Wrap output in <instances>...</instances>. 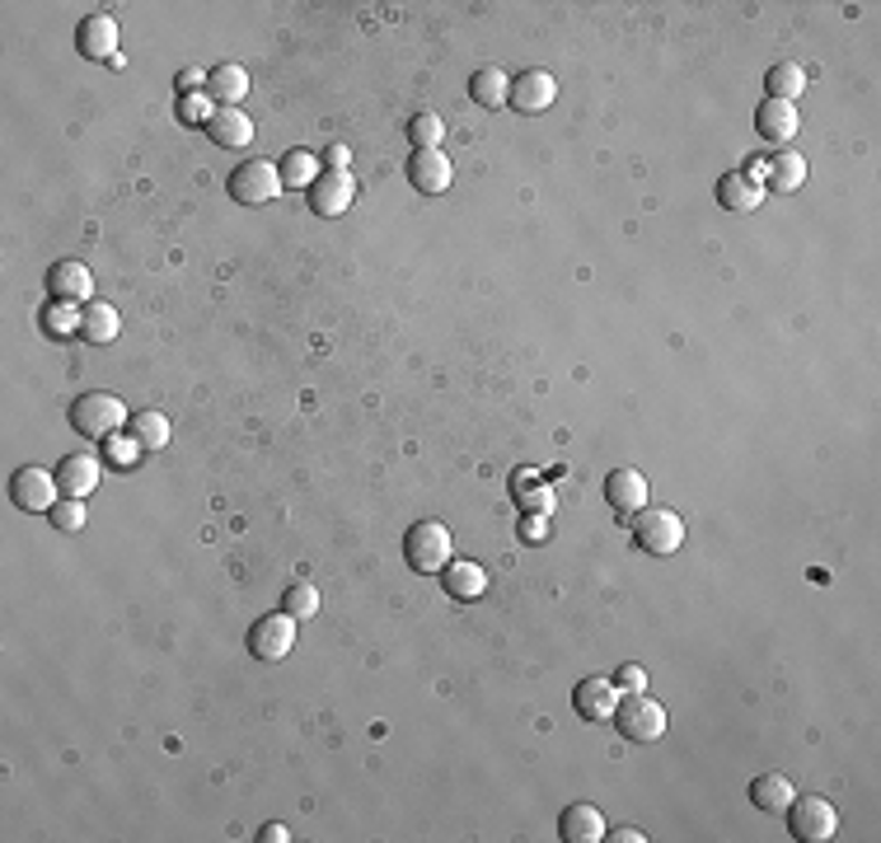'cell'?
I'll return each instance as SVG.
<instances>
[{
	"instance_id": "1",
	"label": "cell",
	"mask_w": 881,
	"mask_h": 843,
	"mask_svg": "<svg viewBox=\"0 0 881 843\" xmlns=\"http://www.w3.org/2000/svg\"><path fill=\"white\" fill-rule=\"evenodd\" d=\"M131 418H127V403L118 394H104V390H89L71 403V427L89 441H108L112 431H123Z\"/></svg>"
},
{
	"instance_id": "2",
	"label": "cell",
	"mask_w": 881,
	"mask_h": 843,
	"mask_svg": "<svg viewBox=\"0 0 881 843\" xmlns=\"http://www.w3.org/2000/svg\"><path fill=\"white\" fill-rule=\"evenodd\" d=\"M282 169L273 165V159H239V165L231 169V178H225V193H231L239 207H263V202L282 197Z\"/></svg>"
},
{
	"instance_id": "3",
	"label": "cell",
	"mask_w": 881,
	"mask_h": 843,
	"mask_svg": "<svg viewBox=\"0 0 881 843\" xmlns=\"http://www.w3.org/2000/svg\"><path fill=\"white\" fill-rule=\"evenodd\" d=\"M403 558H409L413 572L422 577H441L450 562V530L441 520H418V526L403 535Z\"/></svg>"
},
{
	"instance_id": "4",
	"label": "cell",
	"mask_w": 881,
	"mask_h": 843,
	"mask_svg": "<svg viewBox=\"0 0 881 843\" xmlns=\"http://www.w3.org/2000/svg\"><path fill=\"white\" fill-rule=\"evenodd\" d=\"M634 543L652 558H670L685 543V520L666 507H643L634 516Z\"/></svg>"
},
{
	"instance_id": "5",
	"label": "cell",
	"mask_w": 881,
	"mask_h": 843,
	"mask_svg": "<svg viewBox=\"0 0 881 843\" xmlns=\"http://www.w3.org/2000/svg\"><path fill=\"white\" fill-rule=\"evenodd\" d=\"M783 815H787V834L802 843H825L840 830V811H834L825 796H793Z\"/></svg>"
},
{
	"instance_id": "6",
	"label": "cell",
	"mask_w": 881,
	"mask_h": 843,
	"mask_svg": "<svg viewBox=\"0 0 881 843\" xmlns=\"http://www.w3.org/2000/svg\"><path fill=\"white\" fill-rule=\"evenodd\" d=\"M615 726L628 741L652 745V741L666 736V708L657 698H647V694H624L619 708H615Z\"/></svg>"
},
{
	"instance_id": "7",
	"label": "cell",
	"mask_w": 881,
	"mask_h": 843,
	"mask_svg": "<svg viewBox=\"0 0 881 843\" xmlns=\"http://www.w3.org/2000/svg\"><path fill=\"white\" fill-rule=\"evenodd\" d=\"M10 501H14L19 511H52L57 501H61V483H57V473L38 469V464L14 469V478H10Z\"/></svg>"
},
{
	"instance_id": "8",
	"label": "cell",
	"mask_w": 881,
	"mask_h": 843,
	"mask_svg": "<svg viewBox=\"0 0 881 843\" xmlns=\"http://www.w3.org/2000/svg\"><path fill=\"white\" fill-rule=\"evenodd\" d=\"M296 647V619L282 609V614H263V619L248 628V651L258 660H282Z\"/></svg>"
},
{
	"instance_id": "9",
	"label": "cell",
	"mask_w": 881,
	"mask_h": 843,
	"mask_svg": "<svg viewBox=\"0 0 881 843\" xmlns=\"http://www.w3.org/2000/svg\"><path fill=\"white\" fill-rule=\"evenodd\" d=\"M352 197H356V178L347 169H324L310 184V212L333 220V216H343L352 207Z\"/></svg>"
},
{
	"instance_id": "10",
	"label": "cell",
	"mask_w": 881,
	"mask_h": 843,
	"mask_svg": "<svg viewBox=\"0 0 881 843\" xmlns=\"http://www.w3.org/2000/svg\"><path fill=\"white\" fill-rule=\"evenodd\" d=\"M76 52L85 61H118V19L112 14H85L76 29Z\"/></svg>"
},
{
	"instance_id": "11",
	"label": "cell",
	"mask_w": 881,
	"mask_h": 843,
	"mask_svg": "<svg viewBox=\"0 0 881 843\" xmlns=\"http://www.w3.org/2000/svg\"><path fill=\"white\" fill-rule=\"evenodd\" d=\"M572 708L581 722H615V708H619V685L615 679H581L577 694H572Z\"/></svg>"
},
{
	"instance_id": "12",
	"label": "cell",
	"mask_w": 881,
	"mask_h": 843,
	"mask_svg": "<svg viewBox=\"0 0 881 843\" xmlns=\"http://www.w3.org/2000/svg\"><path fill=\"white\" fill-rule=\"evenodd\" d=\"M554 99H558V85H554L549 71H521V76L511 80V108L526 112V118L554 108Z\"/></svg>"
},
{
	"instance_id": "13",
	"label": "cell",
	"mask_w": 881,
	"mask_h": 843,
	"mask_svg": "<svg viewBox=\"0 0 881 843\" xmlns=\"http://www.w3.org/2000/svg\"><path fill=\"white\" fill-rule=\"evenodd\" d=\"M450 178H456V169H450V159L441 150H413V159H409V184L422 197H441L450 188Z\"/></svg>"
},
{
	"instance_id": "14",
	"label": "cell",
	"mask_w": 881,
	"mask_h": 843,
	"mask_svg": "<svg viewBox=\"0 0 881 843\" xmlns=\"http://www.w3.org/2000/svg\"><path fill=\"white\" fill-rule=\"evenodd\" d=\"M797 127H802L797 104H783V99H770V95H764V104L755 108V131L764 136V141L787 146V141L797 136Z\"/></svg>"
},
{
	"instance_id": "15",
	"label": "cell",
	"mask_w": 881,
	"mask_h": 843,
	"mask_svg": "<svg viewBox=\"0 0 881 843\" xmlns=\"http://www.w3.org/2000/svg\"><path fill=\"white\" fill-rule=\"evenodd\" d=\"M605 501L619 516H638L647 507V478L638 469H615L605 478Z\"/></svg>"
},
{
	"instance_id": "16",
	"label": "cell",
	"mask_w": 881,
	"mask_h": 843,
	"mask_svg": "<svg viewBox=\"0 0 881 843\" xmlns=\"http://www.w3.org/2000/svg\"><path fill=\"white\" fill-rule=\"evenodd\" d=\"M717 202L727 212H755L760 202H764V184H760V174H751V169H732V174H722L717 178Z\"/></svg>"
},
{
	"instance_id": "17",
	"label": "cell",
	"mask_w": 881,
	"mask_h": 843,
	"mask_svg": "<svg viewBox=\"0 0 881 843\" xmlns=\"http://www.w3.org/2000/svg\"><path fill=\"white\" fill-rule=\"evenodd\" d=\"M48 291H52V301L80 305V301H89V291H95V272H89L85 263L61 258V263H52V272H48Z\"/></svg>"
},
{
	"instance_id": "18",
	"label": "cell",
	"mask_w": 881,
	"mask_h": 843,
	"mask_svg": "<svg viewBox=\"0 0 881 843\" xmlns=\"http://www.w3.org/2000/svg\"><path fill=\"white\" fill-rule=\"evenodd\" d=\"M99 478H104V464L95 460V454H66V460L57 464L61 497H89L99 488Z\"/></svg>"
},
{
	"instance_id": "19",
	"label": "cell",
	"mask_w": 881,
	"mask_h": 843,
	"mask_svg": "<svg viewBox=\"0 0 881 843\" xmlns=\"http://www.w3.org/2000/svg\"><path fill=\"white\" fill-rule=\"evenodd\" d=\"M558 839L562 843H600L605 839V820L591 802H572L558 815Z\"/></svg>"
},
{
	"instance_id": "20",
	"label": "cell",
	"mask_w": 881,
	"mask_h": 843,
	"mask_svg": "<svg viewBox=\"0 0 881 843\" xmlns=\"http://www.w3.org/2000/svg\"><path fill=\"white\" fill-rule=\"evenodd\" d=\"M441 586H446V596H450V600L469 605V600H479L483 590H488V572H483L479 562L450 558V562H446V572H441Z\"/></svg>"
},
{
	"instance_id": "21",
	"label": "cell",
	"mask_w": 881,
	"mask_h": 843,
	"mask_svg": "<svg viewBox=\"0 0 881 843\" xmlns=\"http://www.w3.org/2000/svg\"><path fill=\"white\" fill-rule=\"evenodd\" d=\"M207 136L225 150H244L248 141H254V118H244L239 108H216L212 122H207Z\"/></svg>"
},
{
	"instance_id": "22",
	"label": "cell",
	"mask_w": 881,
	"mask_h": 843,
	"mask_svg": "<svg viewBox=\"0 0 881 843\" xmlns=\"http://www.w3.org/2000/svg\"><path fill=\"white\" fill-rule=\"evenodd\" d=\"M207 95L216 99V108H235L248 95V71L239 61H221L216 71H207Z\"/></svg>"
},
{
	"instance_id": "23",
	"label": "cell",
	"mask_w": 881,
	"mask_h": 843,
	"mask_svg": "<svg viewBox=\"0 0 881 843\" xmlns=\"http://www.w3.org/2000/svg\"><path fill=\"white\" fill-rule=\"evenodd\" d=\"M802 184H806V159H802L797 150H779V155L770 159V169H764V188L779 193V197H787V193H797Z\"/></svg>"
},
{
	"instance_id": "24",
	"label": "cell",
	"mask_w": 881,
	"mask_h": 843,
	"mask_svg": "<svg viewBox=\"0 0 881 843\" xmlns=\"http://www.w3.org/2000/svg\"><path fill=\"white\" fill-rule=\"evenodd\" d=\"M469 99L483 104V108H507L511 104V76L497 71V66H483V71H473V80H469Z\"/></svg>"
},
{
	"instance_id": "25",
	"label": "cell",
	"mask_w": 881,
	"mask_h": 843,
	"mask_svg": "<svg viewBox=\"0 0 881 843\" xmlns=\"http://www.w3.org/2000/svg\"><path fill=\"white\" fill-rule=\"evenodd\" d=\"M118 333H123V318H118V310H112L108 301H95V305L85 310V318H80V337H85V343L104 347V343H112Z\"/></svg>"
},
{
	"instance_id": "26",
	"label": "cell",
	"mask_w": 881,
	"mask_h": 843,
	"mask_svg": "<svg viewBox=\"0 0 881 843\" xmlns=\"http://www.w3.org/2000/svg\"><path fill=\"white\" fill-rule=\"evenodd\" d=\"M511 492H516V501H521L526 511H535V516H549V511L558 507V497L545 488V478H539L535 469L511 473Z\"/></svg>"
},
{
	"instance_id": "27",
	"label": "cell",
	"mask_w": 881,
	"mask_h": 843,
	"mask_svg": "<svg viewBox=\"0 0 881 843\" xmlns=\"http://www.w3.org/2000/svg\"><path fill=\"white\" fill-rule=\"evenodd\" d=\"M793 783L783 778V773H760V778L751 783V802L760 806V811H770V815H779V811H787V802H793Z\"/></svg>"
},
{
	"instance_id": "28",
	"label": "cell",
	"mask_w": 881,
	"mask_h": 843,
	"mask_svg": "<svg viewBox=\"0 0 881 843\" xmlns=\"http://www.w3.org/2000/svg\"><path fill=\"white\" fill-rule=\"evenodd\" d=\"M764 89H770V99L797 104V95L806 89V71L797 61H779V66H770V76H764Z\"/></svg>"
},
{
	"instance_id": "29",
	"label": "cell",
	"mask_w": 881,
	"mask_h": 843,
	"mask_svg": "<svg viewBox=\"0 0 881 843\" xmlns=\"http://www.w3.org/2000/svg\"><path fill=\"white\" fill-rule=\"evenodd\" d=\"M127 437L141 450H165L169 445V418L165 413H137L127 422Z\"/></svg>"
},
{
	"instance_id": "30",
	"label": "cell",
	"mask_w": 881,
	"mask_h": 843,
	"mask_svg": "<svg viewBox=\"0 0 881 843\" xmlns=\"http://www.w3.org/2000/svg\"><path fill=\"white\" fill-rule=\"evenodd\" d=\"M80 318H85V310H76L71 301H52L48 310H42V333H48V337H71V333H80Z\"/></svg>"
},
{
	"instance_id": "31",
	"label": "cell",
	"mask_w": 881,
	"mask_h": 843,
	"mask_svg": "<svg viewBox=\"0 0 881 843\" xmlns=\"http://www.w3.org/2000/svg\"><path fill=\"white\" fill-rule=\"evenodd\" d=\"M282 609L291 614V619H314L320 614V590H314L310 581H291L286 590H282Z\"/></svg>"
},
{
	"instance_id": "32",
	"label": "cell",
	"mask_w": 881,
	"mask_h": 843,
	"mask_svg": "<svg viewBox=\"0 0 881 843\" xmlns=\"http://www.w3.org/2000/svg\"><path fill=\"white\" fill-rule=\"evenodd\" d=\"M286 165H282V184H291V188H310L314 178H320V159H314L310 150H291V155H282Z\"/></svg>"
},
{
	"instance_id": "33",
	"label": "cell",
	"mask_w": 881,
	"mask_h": 843,
	"mask_svg": "<svg viewBox=\"0 0 881 843\" xmlns=\"http://www.w3.org/2000/svg\"><path fill=\"white\" fill-rule=\"evenodd\" d=\"M48 520L57 526V535H80L89 516H85V501H80V497H61L57 507L48 511Z\"/></svg>"
},
{
	"instance_id": "34",
	"label": "cell",
	"mask_w": 881,
	"mask_h": 843,
	"mask_svg": "<svg viewBox=\"0 0 881 843\" xmlns=\"http://www.w3.org/2000/svg\"><path fill=\"white\" fill-rule=\"evenodd\" d=\"M441 136H446V122L437 118V112H418V118L409 122V141L418 150H441Z\"/></svg>"
},
{
	"instance_id": "35",
	"label": "cell",
	"mask_w": 881,
	"mask_h": 843,
	"mask_svg": "<svg viewBox=\"0 0 881 843\" xmlns=\"http://www.w3.org/2000/svg\"><path fill=\"white\" fill-rule=\"evenodd\" d=\"M104 454H108V460L118 464V469H131V464L141 460V445L131 441V437H118V431H112V437L104 441Z\"/></svg>"
},
{
	"instance_id": "36",
	"label": "cell",
	"mask_w": 881,
	"mask_h": 843,
	"mask_svg": "<svg viewBox=\"0 0 881 843\" xmlns=\"http://www.w3.org/2000/svg\"><path fill=\"white\" fill-rule=\"evenodd\" d=\"M212 112H216V108H212V95H184V104H178V118L193 122V127H197V122L207 127Z\"/></svg>"
},
{
	"instance_id": "37",
	"label": "cell",
	"mask_w": 881,
	"mask_h": 843,
	"mask_svg": "<svg viewBox=\"0 0 881 843\" xmlns=\"http://www.w3.org/2000/svg\"><path fill=\"white\" fill-rule=\"evenodd\" d=\"M615 685H619L624 694H643V689H647V670H643V666H628V660H624L619 675H615Z\"/></svg>"
},
{
	"instance_id": "38",
	"label": "cell",
	"mask_w": 881,
	"mask_h": 843,
	"mask_svg": "<svg viewBox=\"0 0 881 843\" xmlns=\"http://www.w3.org/2000/svg\"><path fill=\"white\" fill-rule=\"evenodd\" d=\"M521 539H526V543H545V539H549V520H545V516H535V511H526V520H521Z\"/></svg>"
},
{
	"instance_id": "39",
	"label": "cell",
	"mask_w": 881,
	"mask_h": 843,
	"mask_svg": "<svg viewBox=\"0 0 881 843\" xmlns=\"http://www.w3.org/2000/svg\"><path fill=\"white\" fill-rule=\"evenodd\" d=\"M347 159H352L347 146H329V150H324V169H347Z\"/></svg>"
},
{
	"instance_id": "40",
	"label": "cell",
	"mask_w": 881,
	"mask_h": 843,
	"mask_svg": "<svg viewBox=\"0 0 881 843\" xmlns=\"http://www.w3.org/2000/svg\"><path fill=\"white\" fill-rule=\"evenodd\" d=\"M202 85H207V71H184V76H178V89H184V95H202Z\"/></svg>"
},
{
	"instance_id": "41",
	"label": "cell",
	"mask_w": 881,
	"mask_h": 843,
	"mask_svg": "<svg viewBox=\"0 0 881 843\" xmlns=\"http://www.w3.org/2000/svg\"><path fill=\"white\" fill-rule=\"evenodd\" d=\"M258 839H263V843H282V839H291V834H286V825H277V820H273V825H263Z\"/></svg>"
},
{
	"instance_id": "42",
	"label": "cell",
	"mask_w": 881,
	"mask_h": 843,
	"mask_svg": "<svg viewBox=\"0 0 881 843\" xmlns=\"http://www.w3.org/2000/svg\"><path fill=\"white\" fill-rule=\"evenodd\" d=\"M605 839H615V843H647L643 830H615V834H605Z\"/></svg>"
}]
</instances>
